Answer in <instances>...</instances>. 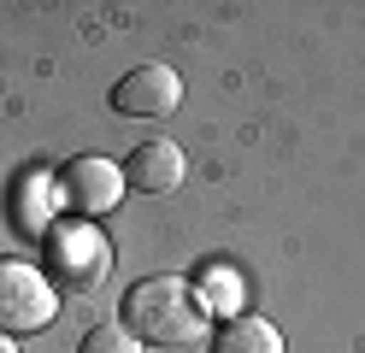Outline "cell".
Masks as SVG:
<instances>
[{"instance_id": "cell-1", "label": "cell", "mask_w": 365, "mask_h": 353, "mask_svg": "<svg viewBox=\"0 0 365 353\" xmlns=\"http://www.w3.org/2000/svg\"><path fill=\"white\" fill-rule=\"evenodd\" d=\"M124 329L142 347H182L200 342L207 329V306H200V289L182 277H148L124 295Z\"/></svg>"}, {"instance_id": "cell-2", "label": "cell", "mask_w": 365, "mask_h": 353, "mask_svg": "<svg viewBox=\"0 0 365 353\" xmlns=\"http://www.w3.org/2000/svg\"><path fill=\"white\" fill-rule=\"evenodd\" d=\"M41 265H48V282L65 295H88V289H101L106 271H112V247H106V235L101 230H88L83 224H59L48 235V247H41Z\"/></svg>"}, {"instance_id": "cell-3", "label": "cell", "mask_w": 365, "mask_h": 353, "mask_svg": "<svg viewBox=\"0 0 365 353\" xmlns=\"http://www.w3.org/2000/svg\"><path fill=\"white\" fill-rule=\"evenodd\" d=\"M59 318V289L41 265L0 259V336H36Z\"/></svg>"}, {"instance_id": "cell-4", "label": "cell", "mask_w": 365, "mask_h": 353, "mask_svg": "<svg viewBox=\"0 0 365 353\" xmlns=\"http://www.w3.org/2000/svg\"><path fill=\"white\" fill-rule=\"evenodd\" d=\"M177 106H182V77L171 65H135L112 88V112L124 118H171Z\"/></svg>"}, {"instance_id": "cell-5", "label": "cell", "mask_w": 365, "mask_h": 353, "mask_svg": "<svg viewBox=\"0 0 365 353\" xmlns=\"http://www.w3.org/2000/svg\"><path fill=\"white\" fill-rule=\"evenodd\" d=\"M59 195L71 212H83V218H95V212H112L124 200V171L112 159H71L65 165V177H59Z\"/></svg>"}, {"instance_id": "cell-6", "label": "cell", "mask_w": 365, "mask_h": 353, "mask_svg": "<svg viewBox=\"0 0 365 353\" xmlns=\"http://www.w3.org/2000/svg\"><path fill=\"white\" fill-rule=\"evenodd\" d=\"M182 148L171 141H148V148H135L130 165H124V183H135V195H177L182 188Z\"/></svg>"}, {"instance_id": "cell-7", "label": "cell", "mask_w": 365, "mask_h": 353, "mask_svg": "<svg viewBox=\"0 0 365 353\" xmlns=\"http://www.w3.org/2000/svg\"><path fill=\"white\" fill-rule=\"evenodd\" d=\"M212 353H283V336L265 318H230L212 336Z\"/></svg>"}, {"instance_id": "cell-8", "label": "cell", "mask_w": 365, "mask_h": 353, "mask_svg": "<svg viewBox=\"0 0 365 353\" xmlns=\"http://www.w3.org/2000/svg\"><path fill=\"white\" fill-rule=\"evenodd\" d=\"M77 353H142V342H135L124 324H101V329H88V336H83Z\"/></svg>"}, {"instance_id": "cell-9", "label": "cell", "mask_w": 365, "mask_h": 353, "mask_svg": "<svg viewBox=\"0 0 365 353\" xmlns=\"http://www.w3.org/2000/svg\"><path fill=\"white\" fill-rule=\"evenodd\" d=\"M0 353H18V347H12V342H6V336H0Z\"/></svg>"}]
</instances>
